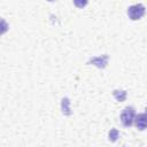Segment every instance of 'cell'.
Here are the masks:
<instances>
[{
	"instance_id": "277c9868",
	"label": "cell",
	"mask_w": 147,
	"mask_h": 147,
	"mask_svg": "<svg viewBox=\"0 0 147 147\" xmlns=\"http://www.w3.org/2000/svg\"><path fill=\"white\" fill-rule=\"evenodd\" d=\"M133 123H134V125L137 126L138 130L144 131L146 129V125H147V116H146V114L141 113V114L136 115L134 119H133Z\"/></svg>"
},
{
	"instance_id": "3957f363",
	"label": "cell",
	"mask_w": 147,
	"mask_h": 147,
	"mask_svg": "<svg viewBox=\"0 0 147 147\" xmlns=\"http://www.w3.org/2000/svg\"><path fill=\"white\" fill-rule=\"evenodd\" d=\"M88 63H92L93 65L100 68V69H103L107 67L108 64V55L107 54H103L101 56H95V57H92L88 60Z\"/></svg>"
},
{
	"instance_id": "ba28073f",
	"label": "cell",
	"mask_w": 147,
	"mask_h": 147,
	"mask_svg": "<svg viewBox=\"0 0 147 147\" xmlns=\"http://www.w3.org/2000/svg\"><path fill=\"white\" fill-rule=\"evenodd\" d=\"M9 29V25L8 23L3 20V18H0V36H2L3 33H6Z\"/></svg>"
},
{
	"instance_id": "30bf717a",
	"label": "cell",
	"mask_w": 147,
	"mask_h": 147,
	"mask_svg": "<svg viewBox=\"0 0 147 147\" xmlns=\"http://www.w3.org/2000/svg\"><path fill=\"white\" fill-rule=\"evenodd\" d=\"M47 1H54V0H47Z\"/></svg>"
},
{
	"instance_id": "9c48e42d",
	"label": "cell",
	"mask_w": 147,
	"mask_h": 147,
	"mask_svg": "<svg viewBox=\"0 0 147 147\" xmlns=\"http://www.w3.org/2000/svg\"><path fill=\"white\" fill-rule=\"evenodd\" d=\"M87 2H88V0H74V5L77 8H84L87 5Z\"/></svg>"
},
{
	"instance_id": "52a82bcc",
	"label": "cell",
	"mask_w": 147,
	"mask_h": 147,
	"mask_svg": "<svg viewBox=\"0 0 147 147\" xmlns=\"http://www.w3.org/2000/svg\"><path fill=\"white\" fill-rule=\"evenodd\" d=\"M108 137H109V140L114 142L119 138V132L117 131V129H111L108 133Z\"/></svg>"
},
{
	"instance_id": "8992f818",
	"label": "cell",
	"mask_w": 147,
	"mask_h": 147,
	"mask_svg": "<svg viewBox=\"0 0 147 147\" xmlns=\"http://www.w3.org/2000/svg\"><path fill=\"white\" fill-rule=\"evenodd\" d=\"M113 95H114V98H115L117 101L122 102V101H124V100L126 99L127 93H126V91H124V90H114V91H113Z\"/></svg>"
},
{
	"instance_id": "7a4b0ae2",
	"label": "cell",
	"mask_w": 147,
	"mask_h": 147,
	"mask_svg": "<svg viewBox=\"0 0 147 147\" xmlns=\"http://www.w3.org/2000/svg\"><path fill=\"white\" fill-rule=\"evenodd\" d=\"M136 116V110L133 107L127 106L123 109V111L121 113V122L125 127H130L133 124V119Z\"/></svg>"
},
{
	"instance_id": "6da1fadb",
	"label": "cell",
	"mask_w": 147,
	"mask_h": 147,
	"mask_svg": "<svg viewBox=\"0 0 147 147\" xmlns=\"http://www.w3.org/2000/svg\"><path fill=\"white\" fill-rule=\"evenodd\" d=\"M127 16L130 20L132 21H138L141 17H144L145 13H146V8L142 3H137V5H132L127 8Z\"/></svg>"
},
{
	"instance_id": "5b68a950",
	"label": "cell",
	"mask_w": 147,
	"mask_h": 147,
	"mask_svg": "<svg viewBox=\"0 0 147 147\" xmlns=\"http://www.w3.org/2000/svg\"><path fill=\"white\" fill-rule=\"evenodd\" d=\"M61 110L62 114L65 116L71 115V108H70V100L68 98H63L61 100Z\"/></svg>"
}]
</instances>
